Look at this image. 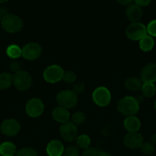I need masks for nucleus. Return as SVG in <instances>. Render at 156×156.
I'll return each mask as SVG.
<instances>
[{"label": "nucleus", "instance_id": "obj_1", "mask_svg": "<svg viewBox=\"0 0 156 156\" xmlns=\"http://www.w3.org/2000/svg\"><path fill=\"white\" fill-rule=\"evenodd\" d=\"M117 109L120 114L125 117L135 116L139 111V105L134 97L125 96L119 101Z\"/></svg>", "mask_w": 156, "mask_h": 156}, {"label": "nucleus", "instance_id": "obj_2", "mask_svg": "<svg viewBox=\"0 0 156 156\" xmlns=\"http://www.w3.org/2000/svg\"><path fill=\"white\" fill-rule=\"evenodd\" d=\"M3 30L10 34L18 33L23 27V21L19 16L13 14H8L1 21Z\"/></svg>", "mask_w": 156, "mask_h": 156}, {"label": "nucleus", "instance_id": "obj_3", "mask_svg": "<svg viewBox=\"0 0 156 156\" xmlns=\"http://www.w3.org/2000/svg\"><path fill=\"white\" fill-rule=\"evenodd\" d=\"M56 101L59 106L68 110L77 105L78 97L73 90H64L57 94Z\"/></svg>", "mask_w": 156, "mask_h": 156}, {"label": "nucleus", "instance_id": "obj_4", "mask_svg": "<svg viewBox=\"0 0 156 156\" xmlns=\"http://www.w3.org/2000/svg\"><path fill=\"white\" fill-rule=\"evenodd\" d=\"M32 83V77L28 72L19 70L13 75V85L18 91H27L31 87Z\"/></svg>", "mask_w": 156, "mask_h": 156}, {"label": "nucleus", "instance_id": "obj_5", "mask_svg": "<svg viewBox=\"0 0 156 156\" xmlns=\"http://www.w3.org/2000/svg\"><path fill=\"white\" fill-rule=\"evenodd\" d=\"M125 35L132 41H140L147 35L146 27L141 22H132L125 30Z\"/></svg>", "mask_w": 156, "mask_h": 156}, {"label": "nucleus", "instance_id": "obj_6", "mask_svg": "<svg viewBox=\"0 0 156 156\" xmlns=\"http://www.w3.org/2000/svg\"><path fill=\"white\" fill-rule=\"evenodd\" d=\"M64 71L61 66L58 65H50L44 69L43 78L48 83L54 84L63 80Z\"/></svg>", "mask_w": 156, "mask_h": 156}, {"label": "nucleus", "instance_id": "obj_7", "mask_svg": "<svg viewBox=\"0 0 156 156\" xmlns=\"http://www.w3.org/2000/svg\"><path fill=\"white\" fill-rule=\"evenodd\" d=\"M93 101L99 107H106L111 101V93L106 87L99 86L93 91L92 94Z\"/></svg>", "mask_w": 156, "mask_h": 156}, {"label": "nucleus", "instance_id": "obj_8", "mask_svg": "<svg viewBox=\"0 0 156 156\" xmlns=\"http://www.w3.org/2000/svg\"><path fill=\"white\" fill-rule=\"evenodd\" d=\"M61 137L67 142H73L78 136L77 126L71 121H67L62 123L60 127Z\"/></svg>", "mask_w": 156, "mask_h": 156}, {"label": "nucleus", "instance_id": "obj_9", "mask_svg": "<svg viewBox=\"0 0 156 156\" xmlns=\"http://www.w3.org/2000/svg\"><path fill=\"white\" fill-rule=\"evenodd\" d=\"M44 105L42 101L37 98L30 99L27 102L25 106V111L28 115L33 118L40 117L43 114Z\"/></svg>", "mask_w": 156, "mask_h": 156}, {"label": "nucleus", "instance_id": "obj_10", "mask_svg": "<svg viewBox=\"0 0 156 156\" xmlns=\"http://www.w3.org/2000/svg\"><path fill=\"white\" fill-rule=\"evenodd\" d=\"M42 53V48L38 43L31 42L25 44L22 48V56L27 60H35L38 59Z\"/></svg>", "mask_w": 156, "mask_h": 156}, {"label": "nucleus", "instance_id": "obj_11", "mask_svg": "<svg viewBox=\"0 0 156 156\" xmlns=\"http://www.w3.org/2000/svg\"><path fill=\"white\" fill-rule=\"evenodd\" d=\"M1 131L7 136H15L19 133L21 126L18 120L15 119H6L2 123Z\"/></svg>", "mask_w": 156, "mask_h": 156}, {"label": "nucleus", "instance_id": "obj_12", "mask_svg": "<svg viewBox=\"0 0 156 156\" xmlns=\"http://www.w3.org/2000/svg\"><path fill=\"white\" fill-rule=\"evenodd\" d=\"M140 79L143 83H154L156 82L155 62H150L142 68Z\"/></svg>", "mask_w": 156, "mask_h": 156}, {"label": "nucleus", "instance_id": "obj_13", "mask_svg": "<svg viewBox=\"0 0 156 156\" xmlns=\"http://www.w3.org/2000/svg\"><path fill=\"white\" fill-rule=\"evenodd\" d=\"M124 144L131 149H139L143 144V136L139 133H128L124 137Z\"/></svg>", "mask_w": 156, "mask_h": 156}, {"label": "nucleus", "instance_id": "obj_14", "mask_svg": "<svg viewBox=\"0 0 156 156\" xmlns=\"http://www.w3.org/2000/svg\"><path fill=\"white\" fill-rule=\"evenodd\" d=\"M125 16L132 22H138L142 17V10L140 6L137 5L136 4H130L129 5L127 6L125 9Z\"/></svg>", "mask_w": 156, "mask_h": 156}, {"label": "nucleus", "instance_id": "obj_15", "mask_svg": "<svg viewBox=\"0 0 156 156\" xmlns=\"http://www.w3.org/2000/svg\"><path fill=\"white\" fill-rule=\"evenodd\" d=\"M64 151V146L60 140H51L47 144L46 152L48 156H62Z\"/></svg>", "mask_w": 156, "mask_h": 156}, {"label": "nucleus", "instance_id": "obj_16", "mask_svg": "<svg viewBox=\"0 0 156 156\" xmlns=\"http://www.w3.org/2000/svg\"><path fill=\"white\" fill-rule=\"evenodd\" d=\"M52 117H53L55 121L58 122V123H64L65 122L69 121L70 114L68 110L61 106H58L55 108L52 111Z\"/></svg>", "mask_w": 156, "mask_h": 156}, {"label": "nucleus", "instance_id": "obj_17", "mask_svg": "<svg viewBox=\"0 0 156 156\" xmlns=\"http://www.w3.org/2000/svg\"><path fill=\"white\" fill-rule=\"evenodd\" d=\"M124 127L128 133H137L141 128V122L136 116H128L124 120Z\"/></svg>", "mask_w": 156, "mask_h": 156}, {"label": "nucleus", "instance_id": "obj_18", "mask_svg": "<svg viewBox=\"0 0 156 156\" xmlns=\"http://www.w3.org/2000/svg\"><path fill=\"white\" fill-rule=\"evenodd\" d=\"M143 82L141 80L140 78L138 77H129L125 81V88L130 91H133V92H136V91H141Z\"/></svg>", "mask_w": 156, "mask_h": 156}, {"label": "nucleus", "instance_id": "obj_19", "mask_svg": "<svg viewBox=\"0 0 156 156\" xmlns=\"http://www.w3.org/2000/svg\"><path fill=\"white\" fill-rule=\"evenodd\" d=\"M17 152L15 145L11 142H5L0 145V155L2 156H15Z\"/></svg>", "mask_w": 156, "mask_h": 156}, {"label": "nucleus", "instance_id": "obj_20", "mask_svg": "<svg viewBox=\"0 0 156 156\" xmlns=\"http://www.w3.org/2000/svg\"><path fill=\"white\" fill-rule=\"evenodd\" d=\"M154 45V39L152 37L147 34L139 41V48L144 52H149L153 49Z\"/></svg>", "mask_w": 156, "mask_h": 156}, {"label": "nucleus", "instance_id": "obj_21", "mask_svg": "<svg viewBox=\"0 0 156 156\" xmlns=\"http://www.w3.org/2000/svg\"><path fill=\"white\" fill-rule=\"evenodd\" d=\"M13 84V75L9 73L0 74V90H6Z\"/></svg>", "mask_w": 156, "mask_h": 156}, {"label": "nucleus", "instance_id": "obj_22", "mask_svg": "<svg viewBox=\"0 0 156 156\" xmlns=\"http://www.w3.org/2000/svg\"><path fill=\"white\" fill-rule=\"evenodd\" d=\"M6 54L11 59H18L22 55V49L16 44H11L6 49Z\"/></svg>", "mask_w": 156, "mask_h": 156}, {"label": "nucleus", "instance_id": "obj_23", "mask_svg": "<svg viewBox=\"0 0 156 156\" xmlns=\"http://www.w3.org/2000/svg\"><path fill=\"white\" fill-rule=\"evenodd\" d=\"M142 94L145 98H152L156 93V87L154 83H143L141 88Z\"/></svg>", "mask_w": 156, "mask_h": 156}, {"label": "nucleus", "instance_id": "obj_24", "mask_svg": "<svg viewBox=\"0 0 156 156\" xmlns=\"http://www.w3.org/2000/svg\"><path fill=\"white\" fill-rule=\"evenodd\" d=\"M76 141L77 147L84 149V150L90 147V143H91V140L87 134H81V135L78 136Z\"/></svg>", "mask_w": 156, "mask_h": 156}, {"label": "nucleus", "instance_id": "obj_25", "mask_svg": "<svg viewBox=\"0 0 156 156\" xmlns=\"http://www.w3.org/2000/svg\"><path fill=\"white\" fill-rule=\"evenodd\" d=\"M86 116L81 111H76L72 115L71 117V122L74 123L76 126L77 125H81L85 122Z\"/></svg>", "mask_w": 156, "mask_h": 156}, {"label": "nucleus", "instance_id": "obj_26", "mask_svg": "<svg viewBox=\"0 0 156 156\" xmlns=\"http://www.w3.org/2000/svg\"><path fill=\"white\" fill-rule=\"evenodd\" d=\"M140 149L141 152L145 155H151L154 152V150H155L154 145H153L151 142L143 143V144L142 145Z\"/></svg>", "mask_w": 156, "mask_h": 156}, {"label": "nucleus", "instance_id": "obj_27", "mask_svg": "<svg viewBox=\"0 0 156 156\" xmlns=\"http://www.w3.org/2000/svg\"><path fill=\"white\" fill-rule=\"evenodd\" d=\"M15 156H38V155L35 149L30 147H25L19 149Z\"/></svg>", "mask_w": 156, "mask_h": 156}, {"label": "nucleus", "instance_id": "obj_28", "mask_svg": "<svg viewBox=\"0 0 156 156\" xmlns=\"http://www.w3.org/2000/svg\"><path fill=\"white\" fill-rule=\"evenodd\" d=\"M63 80L69 84L74 83L76 80V75L75 74L74 72L70 71V70L64 72V76H63Z\"/></svg>", "mask_w": 156, "mask_h": 156}, {"label": "nucleus", "instance_id": "obj_29", "mask_svg": "<svg viewBox=\"0 0 156 156\" xmlns=\"http://www.w3.org/2000/svg\"><path fill=\"white\" fill-rule=\"evenodd\" d=\"M62 156H79V148L77 146H68L64 149Z\"/></svg>", "mask_w": 156, "mask_h": 156}, {"label": "nucleus", "instance_id": "obj_30", "mask_svg": "<svg viewBox=\"0 0 156 156\" xmlns=\"http://www.w3.org/2000/svg\"><path fill=\"white\" fill-rule=\"evenodd\" d=\"M147 34L151 37H156V19L152 20L148 23L146 27Z\"/></svg>", "mask_w": 156, "mask_h": 156}, {"label": "nucleus", "instance_id": "obj_31", "mask_svg": "<svg viewBox=\"0 0 156 156\" xmlns=\"http://www.w3.org/2000/svg\"><path fill=\"white\" fill-rule=\"evenodd\" d=\"M99 153V151L96 149V148L89 147L87 149H84L81 156H98Z\"/></svg>", "mask_w": 156, "mask_h": 156}, {"label": "nucleus", "instance_id": "obj_32", "mask_svg": "<svg viewBox=\"0 0 156 156\" xmlns=\"http://www.w3.org/2000/svg\"><path fill=\"white\" fill-rule=\"evenodd\" d=\"M73 91L76 93V94H81L85 91V85L83 82H76L74 84L73 88Z\"/></svg>", "mask_w": 156, "mask_h": 156}, {"label": "nucleus", "instance_id": "obj_33", "mask_svg": "<svg viewBox=\"0 0 156 156\" xmlns=\"http://www.w3.org/2000/svg\"><path fill=\"white\" fill-rule=\"evenodd\" d=\"M134 2L135 4L140 6V7H145L151 3V0H134Z\"/></svg>", "mask_w": 156, "mask_h": 156}, {"label": "nucleus", "instance_id": "obj_34", "mask_svg": "<svg viewBox=\"0 0 156 156\" xmlns=\"http://www.w3.org/2000/svg\"><path fill=\"white\" fill-rule=\"evenodd\" d=\"M19 68H20V63L18 62V61H12L10 64V69L12 71L16 72L19 71Z\"/></svg>", "mask_w": 156, "mask_h": 156}, {"label": "nucleus", "instance_id": "obj_35", "mask_svg": "<svg viewBox=\"0 0 156 156\" xmlns=\"http://www.w3.org/2000/svg\"><path fill=\"white\" fill-rule=\"evenodd\" d=\"M8 14H9V10H8L7 8H0V21H1L2 20V18H4L6 15H7Z\"/></svg>", "mask_w": 156, "mask_h": 156}, {"label": "nucleus", "instance_id": "obj_36", "mask_svg": "<svg viewBox=\"0 0 156 156\" xmlns=\"http://www.w3.org/2000/svg\"><path fill=\"white\" fill-rule=\"evenodd\" d=\"M135 99H136V101H137V103L139 104V105H141V104H142L144 102V100H145V97H144L143 95H142V94H137V95L136 96V97H134Z\"/></svg>", "mask_w": 156, "mask_h": 156}, {"label": "nucleus", "instance_id": "obj_37", "mask_svg": "<svg viewBox=\"0 0 156 156\" xmlns=\"http://www.w3.org/2000/svg\"><path fill=\"white\" fill-rule=\"evenodd\" d=\"M118 3L121 5H129L130 4L133 2L134 0H116Z\"/></svg>", "mask_w": 156, "mask_h": 156}, {"label": "nucleus", "instance_id": "obj_38", "mask_svg": "<svg viewBox=\"0 0 156 156\" xmlns=\"http://www.w3.org/2000/svg\"><path fill=\"white\" fill-rule=\"evenodd\" d=\"M151 143L153 145H156V133L153 134L151 136Z\"/></svg>", "mask_w": 156, "mask_h": 156}, {"label": "nucleus", "instance_id": "obj_39", "mask_svg": "<svg viewBox=\"0 0 156 156\" xmlns=\"http://www.w3.org/2000/svg\"><path fill=\"white\" fill-rule=\"evenodd\" d=\"M98 156H112L111 154L107 152H99Z\"/></svg>", "mask_w": 156, "mask_h": 156}, {"label": "nucleus", "instance_id": "obj_40", "mask_svg": "<svg viewBox=\"0 0 156 156\" xmlns=\"http://www.w3.org/2000/svg\"><path fill=\"white\" fill-rule=\"evenodd\" d=\"M9 0H0V3H5V2H7Z\"/></svg>", "mask_w": 156, "mask_h": 156}, {"label": "nucleus", "instance_id": "obj_41", "mask_svg": "<svg viewBox=\"0 0 156 156\" xmlns=\"http://www.w3.org/2000/svg\"><path fill=\"white\" fill-rule=\"evenodd\" d=\"M154 109L156 110V100H155V101H154Z\"/></svg>", "mask_w": 156, "mask_h": 156}, {"label": "nucleus", "instance_id": "obj_42", "mask_svg": "<svg viewBox=\"0 0 156 156\" xmlns=\"http://www.w3.org/2000/svg\"><path fill=\"white\" fill-rule=\"evenodd\" d=\"M0 145H1V143H0Z\"/></svg>", "mask_w": 156, "mask_h": 156}]
</instances>
